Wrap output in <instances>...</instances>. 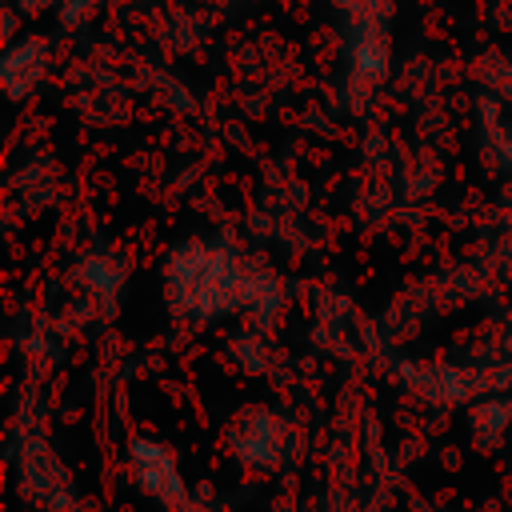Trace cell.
<instances>
[{
    "instance_id": "obj_1",
    "label": "cell",
    "mask_w": 512,
    "mask_h": 512,
    "mask_svg": "<svg viewBox=\"0 0 512 512\" xmlns=\"http://www.w3.org/2000/svg\"><path fill=\"white\" fill-rule=\"evenodd\" d=\"M168 292L188 312H212L228 308L240 292H248V280L240 276L236 260L208 244H184L168 264Z\"/></svg>"
},
{
    "instance_id": "obj_2",
    "label": "cell",
    "mask_w": 512,
    "mask_h": 512,
    "mask_svg": "<svg viewBox=\"0 0 512 512\" xmlns=\"http://www.w3.org/2000/svg\"><path fill=\"white\" fill-rule=\"evenodd\" d=\"M344 64H348V80L360 88H372L388 76V64H392L388 16L344 20Z\"/></svg>"
},
{
    "instance_id": "obj_3",
    "label": "cell",
    "mask_w": 512,
    "mask_h": 512,
    "mask_svg": "<svg viewBox=\"0 0 512 512\" xmlns=\"http://www.w3.org/2000/svg\"><path fill=\"white\" fill-rule=\"evenodd\" d=\"M48 60H52L48 36L28 32V36L8 40V48H4V56H0V80H4L8 96H12V100H24V96L44 80Z\"/></svg>"
},
{
    "instance_id": "obj_4",
    "label": "cell",
    "mask_w": 512,
    "mask_h": 512,
    "mask_svg": "<svg viewBox=\"0 0 512 512\" xmlns=\"http://www.w3.org/2000/svg\"><path fill=\"white\" fill-rule=\"evenodd\" d=\"M132 472H136L140 488L152 492L156 500H164V504H180V500H184V480H180L172 456H168L160 444L136 440V444H132Z\"/></svg>"
},
{
    "instance_id": "obj_5",
    "label": "cell",
    "mask_w": 512,
    "mask_h": 512,
    "mask_svg": "<svg viewBox=\"0 0 512 512\" xmlns=\"http://www.w3.org/2000/svg\"><path fill=\"white\" fill-rule=\"evenodd\" d=\"M248 428H252V436H240L236 432V452L244 460L268 464L276 456V424L268 420V412H248Z\"/></svg>"
},
{
    "instance_id": "obj_6",
    "label": "cell",
    "mask_w": 512,
    "mask_h": 512,
    "mask_svg": "<svg viewBox=\"0 0 512 512\" xmlns=\"http://www.w3.org/2000/svg\"><path fill=\"white\" fill-rule=\"evenodd\" d=\"M52 12H56V24H60L64 32H72V28L88 24V16L96 12V0H60Z\"/></svg>"
},
{
    "instance_id": "obj_7",
    "label": "cell",
    "mask_w": 512,
    "mask_h": 512,
    "mask_svg": "<svg viewBox=\"0 0 512 512\" xmlns=\"http://www.w3.org/2000/svg\"><path fill=\"white\" fill-rule=\"evenodd\" d=\"M332 8L344 20H364V16H388V0H332Z\"/></svg>"
},
{
    "instance_id": "obj_8",
    "label": "cell",
    "mask_w": 512,
    "mask_h": 512,
    "mask_svg": "<svg viewBox=\"0 0 512 512\" xmlns=\"http://www.w3.org/2000/svg\"><path fill=\"white\" fill-rule=\"evenodd\" d=\"M60 0H16V8H20V16H36V12H48V8H56Z\"/></svg>"
}]
</instances>
